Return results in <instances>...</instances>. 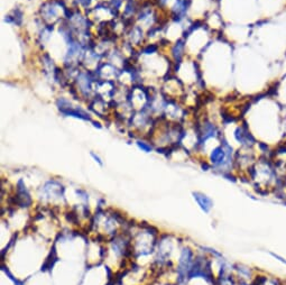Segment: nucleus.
<instances>
[{
  "label": "nucleus",
  "mask_w": 286,
  "mask_h": 285,
  "mask_svg": "<svg viewBox=\"0 0 286 285\" xmlns=\"http://www.w3.org/2000/svg\"><path fill=\"white\" fill-rule=\"evenodd\" d=\"M192 261H191V253L189 250H184L182 254L181 262H180V273L185 275L186 273L191 271Z\"/></svg>",
  "instance_id": "1"
},
{
  "label": "nucleus",
  "mask_w": 286,
  "mask_h": 285,
  "mask_svg": "<svg viewBox=\"0 0 286 285\" xmlns=\"http://www.w3.org/2000/svg\"><path fill=\"white\" fill-rule=\"evenodd\" d=\"M194 198L197 201V203L201 207V209L203 210L205 212H209L212 207H213V202L212 200L209 198V196H207L202 193H194Z\"/></svg>",
  "instance_id": "2"
},
{
  "label": "nucleus",
  "mask_w": 286,
  "mask_h": 285,
  "mask_svg": "<svg viewBox=\"0 0 286 285\" xmlns=\"http://www.w3.org/2000/svg\"><path fill=\"white\" fill-rule=\"evenodd\" d=\"M252 285H284L282 281L276 277L270 276H257L255 277Z\"/></svg>",
  "instance_id": "3"
},
{
  "label": "nucleus",
  "mask_w": 286,
  "mask_h": 285,
  "mask_svg": "<svg viewBox=\"0 0 286 285\" xmlns=\"http://www.w3.org/2000/svg\"><path fill=\"white\" fill-rule=\"evenodd\" d=\"M138 145H139V147H140V148H143V149H144V151H146V152L150 151V147H149V146H146V145H145V144H143V143H138Z\"/></svg>",
  "instance_id": "4"
}]
</instances>
